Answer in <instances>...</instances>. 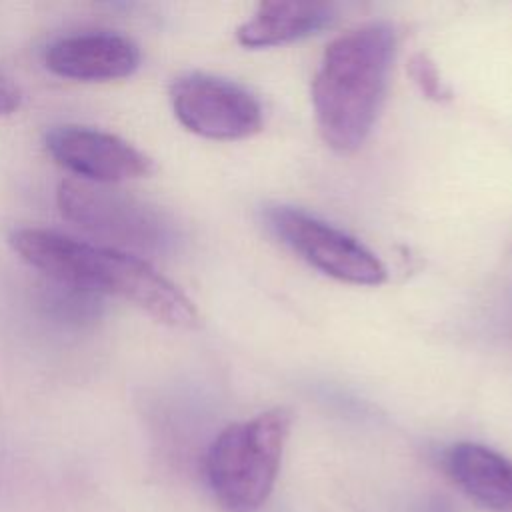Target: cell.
<instances>
[{
	"label": "cell",
	"mask_w": 512,
	"mask_h": 512,
	"mask_svg": "<svg viewBox=\"0 0 512 512\" xmlns=\"http://www.w3.org/2000/svg\"><path fill=\"white\" fill-rule=\"evenodd\" d=\"M264 216L268 228L322 274L356 286L386 282L384 262L348 232L294 206H270Z\"/></svg>",
	"instance_id": "5b68a950"
},
{
	"label": "cell",
	"mask_w": 512,
	"mask_h": 512,
	"mask_svg": "<svg viewBox=\"0 0 512 512\" xmlns=\"http://www.w3.org/2000/svg\"><path fill=\"white\" fill-rule=\"evenodd\" d=\"M336 18L332 4L266 0L258 4L252 18L236 30L244 48H270L308 38L328 28Z\"/></svg>",
	"instance_id": "30bf717a"
},
{
	"label": "cell",
	"mask_w": 512,
	"mask_h": 512,
	"mask_svg": "<svg viewBox=\"0 0 512 512\" xmlns=\"http://www.w3.org/2000/svg\"><path fill=\"white\" fill-rule=\"evenodd\" d=\"M450 478L480 506L512 512V460L476 442H458L444 456Z\"/></svg>",
	"instance_id": "9c48e42d"
},
{
	"label": "cell",
	"mask_w": 512,
	"mask_h": 512,
	"mask_svg": "<svg viewBox=\"0 0 512 512\" xmlns=\"http://www.w3.org/2000/svg\"><path fill=\"white\" fill-rule=\"evenodd\" d=\"M408 74L412 76L414 84L420 88V92L434 102H446L452 98V90L442 80L436 64L430 60L428 54L416 52L412 54L408 62Z\"/></svg>",
	"instance_id": "7c38bea8"
},
{
	"label": "cell",
	"mask_w": 512,
	"mask_h": 512,
	"mask_svg": "<svg viewBox=\"0 0 512 512\" xmlns=\"http://www.w3.org/2000/svg\"><path fill=\"white\" fill-rule=\"evenodd\" d=\"M46 150L56 164L92 184L148 178L154 160L124 138L98 128L62 124L46 132Z\"/></svg>",
	"instance_id": "52a82bcc"
},
{
	"label": "cell",
	"mask_w": 512,
	"mask_h": 512,
	"mask_svg": "<svg viewBox=\"0 0 512 512\" xmlns=\"http://www.w3.org/2000/svg\"><path fill=\"white\" fill-rule=\"evenodd\" d=\"M292 426L286 408L226 426L206 454V478L226 512H254L270 496Z\"/></svg>",
	"instance_id": "3957f363"
},
{
	"label": "cell",
	"mask_w": 512,
	"mask_h": 512,
	"mask_svg": "<svg viewBox=\"0 0 512 512\" xmlns=\"http://www.w3.org/2000/svg\"><path fill=\"white\" fill-rule=\"evenodd\" d=\"M50 72L78 82H108L134 74L140 48L112 30H84L56 38L44 52Z\"/></svg>",
	"instance_id": "ba28073f"
},
{
	"label": "cell",
	"mask_w": 512,
	"mask_h": 512,
	"mask_svg": "<svg viewBox=\"0 0 512 512\" xmlns=\"http://www.w3.org/2000/svg\"><path fill=\"white\" fill-rule=\"evenodd\" d=\"M56 202L66 220L94 238L112 242V248L162 250L170 238V222L150 204L78 178L58 184Z\"/></svg>",
	"instance_id": "277c9868"
},
{
	"label": "cell",
	"mask_w": 512,
	"mask_h": 512,
	"mask_svg": "<svg viewBox=\"0 0 512 512\" xmlns=\"http://www.w3.org/2000/svg\"><path fill=\"white\" fill-rule=\"evenodd\" d=\"M10 246L28 266L54 282L120 296L172 328L194 330L200 326L194 302L136 254L46 228H18L10 234Z\"/></svg>",
	"instance_id": "6da1fadb"
},
{
	"label": "cell",
	"mask_w": 512,
	"mask_h": 512,
	"mask_svg": "<svg viewBox=\"0 0 512 512\" xmlns=\"http://www.w3.org/2000/svg\"><path fill=\"white\" fill-rule=\"evenodd\" d=\"M100 296L102 294L94 290L52 280V284L44 292L42 304L46 312L56 320L78 326L84 322H92L102 314Z\"/></svg>",
	"instance_id": "8fae6325"
},
{
	"label": "cell",
	"mask_w": 512,
	"mask_h": 512,
	"mask_svg": "<svg viewBox=\"0 0 512 512\" xmlns=\"http://www.w3.org/2000/svg\"><path fill=\"white\" fill-rule=\"evenodd\" d=\"M20 102H22L20 88L8 76L0 74V116L12 114L14 110H18Z\"/></svg>",
	"instance_id": "4fadbf2b"
},
{
	"label": "cell",
	"mask_w": 512,
	"mask_h": 512,
	"mask_svg": "<svg viewBox=\"0 0 512 512\" xmlns=\"http://www.w3.org/2000/svg\"><path fill=\"white\" fill-rule=\"evenodd\" d=\"M396 52L394 28L368 22L336 36L312 80V108L328 148L356 152L380 114Z\"/></svg>",
	"instance_id": "7a4b0ae2"
},
{
	"label": "cell",
	"mask_w": 512,
	"mask_h": 512,
	"mask_svg": "<svg viewBox=\"0 0 512 512\" xmlns=\"http://www.w3.org/2000/svg\"><path fill=\"white\" fill-rule=\"evenodd\" d=\"M172 110L178 122L210 140H242L262 130L264 112L260 100L242 84L190 72L172 82Z\"/></svg>",
	"instance_id": "8992f818"
}]
</instances>
